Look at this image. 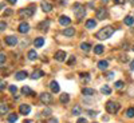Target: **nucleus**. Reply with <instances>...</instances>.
Listing matches in <instances>:
<instances>
[{
  "label": "nucleus",
  "mask_w": 134,
  "mask_h": 123,
  "mask_svg": "<svg viewBox=\"0 0 134 123\" xmlns=\"http://www.w3.org/2000/svg\"><path fill=\"white\" fill-rule=\"evenodd\" d=\"M129 94H130L131 96H134V86H130V88H129Z\"/></svg>",
  "instance_id": "obj_43"
},
{
  "label": "nucleus",
  "mask_w": 134,
  "mask_h": 123,
  "mask_svg": "<svg viewBox=\"0 0 134 123\" xmlns=\"http://www.w3.org/2000/svg\"><path fill=\"white\" fill-rule=\"evenodd\" d=\"M3 15H4V16H9V15H12V11H11V9H7Z\"/></svg>",
  "instance_id": "obj_45"
},
{
  "label": "nucleus",
  "mask_w": 134,
  "mask_h": 123,
  "mask_svg": "<svg viewBox=\"0 0 134 123\" xmlns=\"http://www.w3.org/2000/svg\"><path fill=\"white\" fill-rule=\"evenodd\" d=\"M39 100H40L43 104H48L51 100H52V96H51V94H48V92H42L40 96H39Z\"/></svg>",
  "instance_id": "obj_7"
},
{
  "label": "nucleus",
  "mask_w": 134,
  "mask_h": 123,
  "mask_svg": "<svg viewBox=\"0 0 134 123\" xmlns=\"http://www.w3.org/2000/svg\"><path fill=\"white\" fill-rule=\"evenodd\" d=\"M125 24H126V26H133V24H134V17L130 16V15L126 16V17H125Z\"/></svg>",
  "instance_id": "obj_30"
},
{
  "label": "nucleus",
  "mask_w": 134,
  "mask_h": 123,
  "mask_svg": "<svg viewBox=\"0 0 134 123\" xmlns=\"http://www.w3.org/2000/svg\"><path fill=\"white\" fill-rule=\"evenodd\" d=\"M79 78H81V80H83V83H88V80L91 79V76L88 75L87 72H82V74L79 75Z\"/></svg>",
  "instance_id": "obj_22"
},
{
  "label": "nucleus",
  "mask_w": 134,
  "mask_h": 123,
  "mask_svg": "<svg viewBox=\"0 0 134 123\" xmlns=\"http://www.w3.org/2000/svg\"><path fill=\"white\" fill-rule=\"evenodd\" d=\"M109 67V62L107 60H99L98 62V68L99 70H106Z\"/></svg>",
  "instance_id": "obj_21"
},
{
  "label": "nucleus",
  "mask_w": 134,
  "mask_h": 123,
  "mask_svg": "<svg viewBox=\"0 0 134 123\" xmlns=\"http://www.w3.org/2000/svg\"><path fill=\"white\" fill-rule=\"evenodd\" d=\"M100 92L105 94V95H110V94H111V90H110L109 86H102V88H100Z\"/></svg>",
  "instance_id": "obj_31"
},
{
  "label": "nucleus",
  "mask_w": 134,
  "mask_h": 123,
  "mask_svg": "<svg viewBox=\"0 0 134 123\" xmlns=\"http://www.w3.org/2000/svg\"><path fill=\"white\" fill-rule=\"evenodd\" d=\"M76 123H87V120L85 118H79V119L76 120Z\"/></svg>",
  "instance_id": "obj_46"
},
{
  "label": "nucleus",
  "mask_w": 134,
  "mask_h": 123,
  "mask_svg": "<svg viewBox=\"0 0 134 123\" xmlns=\"http://www.w3.org/2000/svg\"><path fill=\"white\" fill-rule=\"evenodd\" d=\"M43 75H44V72H43L42 70H38V71H34V72L30 75V78H31V79H40Z\"/></svg>",
  "instance_id": "obj_16"
},
{
  "label": "nucleus",
  "mask_w": 134,
  "mask_h": 123,
  "mask_svg": "<svg viewBox=\"0 0 134 123\" xmlns=\"http://www.w3.org/2000/svg\"><path fill=\"white\" fill-rule=\"evenodd\" d=\"M130 3H131V5H134V0H130Z\"/></svg>",
  "instance_id": "obj_53"
},
{
  "label": "nucleus",
  "mask_w": 134,
  "mask_h": 123,
  "mask_svg": "<svg viewBox=\"0 0 134 123\" xmlns=\"http://www.w3.org/2000/svg\"><path fill=\"white\" fill-rule=\"evenodd\" d=\"M72 9L75 11V16H76V19L81 21V20L85 17V15H86V8H85V7H82L79 3H75Z\"/></svg>",
  "instance_id": "obj_2"
},
{
  "label": "nucleus",
  "mask_w": 134,
  "mask_h": 123,
  "mask_svg": "<svg viewBox=\"0 0 134 123\" xmlns=\"http://www.w3.org/2000/svg\"><path fill=\"white\" fill-rule=\"evenodd\" d=\"M81 50L82 51H85V52H88V51H90L91 50V44L90 43H81Z\"/></svg>",
  "instance_id": "obj_24"
},
{
  "label": "nucleus",
  "mask_w": 134,
  "mask_h": 123,
  "mask_svg": "<svg viewBox=\"0 0 134 123\" xmlns=\"http://www.w3.org/2000/svg\"><path fill=\"white\" fill-rule=\"evenodd\" d=\"M67 64H69V66H74V64H75V58H74V56H70V59H69V62H67Z\"/></svg>",
  "instance_id": "obj_38"
},
{
  "label": "nucleus",
  "mask_w": 134,
  "mask_h": 123,
  "mask_svg": "<svg viewBox=\"0 0 134 123\" xmlns=\"http://www.w3.org/2000/svg\"><path fill=\"white\" fill-rule=\"evenodd\" d=\"M47 123H58V119H55V118H50L47 120Z\"/></svg>",
  "instance_id": "obj_44"
},
{
  "label": "nucleus",
  "mask_w": 134,
  "mask_h": 123,
  "mask_svg": "<svg viewBox=\"0 0 134 123\" xmlns=\"http://www.w3.org/2000/svg\"><path fill=\"white\" fill-rule=\"evenodd\" d=\"M119 60H121L122 63H126V60H129V56H127L126 54H122L121 56H119Z\"/></svg>",
  "instance_id": "obj_35"
},
{
  "label": "nucleus",
  "mask_w": 134,
  "mask_h": 123,
  "mask_svg": "<svg viewBox=\"0 0 134 123\" xmlns=\"http://www.w3.org/2000/svg\"><path fill=\"white\" fill-rule=\"evenodd\" d=\"M95 16H97V19H99V20H105V19H107V16H109V14H107V9L106 8H98L97 9V12H95Z\"/></svg>",
  "instance_id": "obj_5"
},
{
  "label": "nucleus",
  "mask_w": 134,
  "mask_h": 123,
  "mask_svg": "<svg viewBox=\"0 0 134 123\" xmlns=\"http://www.w3.org/2000/svg\"><path fill=\"white\" fill-rule=\"evenodd\" d=\"M114 86H115V88H118V90H119V88H122V87L125 86V83L122 82V80H117V82L114 83Z\"/></svg>",
  "instance_id": "obj_34"
},
{
  "label": "nucleus",
  "mask_w": 134,
  "mask_h": 123,
  "mask_svg": "<svg viewBox=\"0 0 134 123\" xmlns=\"http://www.w3.org/2000/svg\"><path fill=\"white\" fill-rule=\"evenodd\" d=\"M34 14H35V7L31 5L28 8H23V9H20L19 11V15L21 19H26V17H31Z\"/></svg>",
  "instance_id": "obj_4"
},
{
  "label": "nucleus",
  "mask_w": 134,
  "mask_h": 123,
  "mask_svg": "<svg viewBox=\"0 0 134 123\" xmlns=\"http://www.w3.org/2000/svg\"><path fill=\"white\" fill-rule=\"evenodd\" d=\"M71 114L74 115V116H78V115H81L82 114V108H81V106H78V104H75L72 108H71Z\"/></svg>",
  "instance_id": "obj_17"
},
{
  "label": "nucleus",
  "mask_w": 134,
  "mask_h": 123,
  "mask_svg": "<svg viewBox=\"0 0 134 123\" xmlns=\"http://www.w3.org/2000/svg\"><path fill=\"white\" fill-rule=\"evenodd\" d=\"M50 88H51L52 92L58 94V92H59V83H58L57 80H52V82L50 83Z\"/></svg>",
  "instance_id": "obj_15"
},
{
  "label": "nucleus",
  "mask_w": 134,
  "mask_h": 123,
  "mask_svg": "<svg viewBox=\"0 0 134 123\" xmlns=\"http://www.w3.org/2000/svg\"><path fill=\"white\" fill-rule=\"evenodd\" d=\"M7 2H8L9 4H16V2H18V0H7Z\"/></svg>",
  "instance_id": "obj_50"
},
{
  "label": "nucleus",
  "mask_w": 134,
  "mask_h": 123,
  "mask_svg": "<svg viewBox=\"0 0 134 123\" xmlns=\"http://www.w3.org/2000/svg\"><path fill=\"white\" fill-rule=\"evenodd\" d=\"M106 78H107V79H113V78H114V72L113 71H109L106 74Z\"/></svg>",
  "instance_id": "obj_39"
},
{
  "label": "nucleus",
  "mask_w": 134,
  "mask_h": 123,
  "mask_svg": "<svg viewBox=\"0 0 134 123\" xmlns=\"http://www.w3.org/2000/svg\"><path fill=\"white\" fill-rule=\"evenodd\" d=\"M0 113H2V115H5L8 113V106L4 102H2V104H0Z\"/></svg>",
  "instance_id": "obj_29"
},
{
  "label": "nucleus",
  "mask_w": 134,
  "mask_h": 123,
  "mask_svg": "<svg viewBox=\"0 0 134 123\" xmlns=\"http://www.w3.org/2000/svg\"><path fill=\"white\" fill-rule=\"evenodd\" d=\"M82 94H83L85 96H93V95H94V90H93V88H83Z\"/></svg>",
  "instance_id": "obj_27"
},
{
  "label": "nucleus",
  "mask_w": 134,
  "mask_h": 123,
  "mask_svg": "<svg viewBox=\"0 0 134 123\" xmlns=\"http://www.w3.org/2000/svg\"><path fill=\"white\" fill-rule=\"evenodd\" d=\"M95 26H97V20H94V19H88L86 21V28L87 30H93V28H95Z\"/></svg>",
  "instance_id": "obj_19"
},
{
  "label": "nucleus",
  "mask_w": 134,
  "mask_h": 123,
  "mask_svg": "<svg viewBox=\"0 0 134 123\" xmlns=\"http://www.w3.org/2000/svg\"><path fill=\"white\" fill-rule=\"evenodd\" d=\"M70 23H71V19L69 16H66V15L59 16V24L60 26H69Z\"/></svg>",
  "instance_id": "obj_14"
},
{
  "label": "nucleus",
  "mask_w": 134,
  "mask_h": 123,
  "mask_svg": "<svg viewBox=\"0 0 134 123\" xmlns=\"http://www.w3.org/2000/svg\"><path fill=\"white\" fill-rule=\"evenodd\" d=\"M24 123H31V120H30V119H26V120H24Z\"/></svg>",
  "instance_id": "obj_52"
},
{
  "label": "nucleus",
  "mask_w": 134,
  "mask_h": 123,
  "mask_svg": "<svg viewBox=\"0 0 134 123\" xmlns=\"http://www.w3.org/2000/svg\"><path fill=\"white\" fill-rule=\"evenodd\" d=\"M126 116H127V118H134V107L127 108V111H126Z\"/></svg>",
  "instance_id": "obj_33"
},
{
  "label": "nucleus",
  "mask_w": 134,
  "mask_h": 123,
  "mask_svg": "<svg viewBox=\"0 0 134 123\" xmlns=\"http://www.w3.org/2000/svg\"><path fill=\"white\" fill-rule=\"evenodd\" d=\"M100 3H103V4H106V3H109V0H100Z\"/></svg>",
  "instance_id": "obj_51"
},
{
  "label": "nucleus",
  "mask_w": 134,
  "mask_h": 123,
  "mask_svg": "<svg viewBox=\"0 0 134 123\" xmlns=\"http://www.w3.org/2000/svg\"><path fill=\"white\" fill-rule=\"evenodd\" d=\"M7 120H8L9 123H14V122L18 120V115H16V114H9L8 118H7Z\"/></svg>",
  "instance_id": "obj_32"
},
{
  "label": "nucleus",
  "mask_w": 134,
  "mask_h": 123,
  "mask_svg": "<svg viewBox=\"0 0 134 123\" xmlns=\"http://www.w3.org/2000/svg\"><path fill=\"white\" fill-rule=\"evenodd\" d=\"M19 113L23 114V115H28V114L31 113L30 104H20V106H19Z\"/></svg>",
  "instance_id": "obj_9"
},
{
  "label": "nucleus",
  "mask_w": 134,
  "mask_h": 123,
  "mask_svg": "<svg viewBox=\"0 0 134 123\" xmlns=\"http://www.w3.org/2000/svg\"><path fill=\"white\" fill-rule=\"evenodd\" d=\"M26 78H27V72L26 71H19V72L15 74V79L16 80H23V79H26Z\"/></svg>",
  "instance_id": "obj_20"
},
{
  "label": "nucleus",
  "mask_w": 134,
  "mask_h": 123,
  "mask_svg": "<svg viewBox=\"0 0 134 123\" xmlns=\"http://www.w3.org/2000/svg\"><path fill=\"white\" fill-rule=\"evenodd\" d=\"M21 94H24V95H34L32 90H31L30 87H27V86H24V87H21Z\"/></svg>",
  "instance_id": "obj_28"
},
{
  "label": "nucleus",
  "mask_w": 134,
  "mask_h": 123,
  "mask_svg": "<svg viewBox=\"0 0 134 123\" xmlns=\"http://www.w3.org/2000/svg\"><path fill=\"white\" fill-rule=\"evenodd\" d=\"M38 123H43V122H38Z\"/></svg>",
  "instance_id": "obj_54"
},
{
  "label": "nucleus",
  "mask_w": 134,
  "mask_h": 123,
  "mask_svg": "<svg viewBox=\"0 0 134 123\" xmlns=\"http://www.w3.org/2000/svg\"><path fill=\"white\" fill-rule=\"evenodd\" d=\"M62 33L64 36H74L75 35V28L74 27H67V28H64V30H62Z\"/></svg>",
  "instance_id": "obj_12"
},
{
  "label": "nucleus",
  "mask_w": 134,
  "mask_h": 123,
  "mask_svg": "<svg viewBox=\"0 0 134 123\" xmlns=\"http://www.w3.org/2000/svg\"><path fill=\"white\" fill-rule=\"evenodd\" d=\"M18 31H19L20 33H27V32L30 31V24L26 23V21H23V23H20V24H19Z\"/></svg>",
  "instance_id": "obj_10"
},
{
  "label": "nucleus",
  "mask_w": 134,
  "mask_h": 123,
  "mask_svg": "<svg viewBox=\"0 0 134 123\" xmlns=\"http://www.w3.org/2000/svg\"><path fill=\"white\" fill-rule=\"evenodd\" d=\"M0 28H2V30H0V31H4V30L7 28V24L4 23V21H2V23H0Z\"/></svg>",
  "instance_id": "obj_42"
},
{
  "label": "nucleus",
  "mask_w": 134,
  "mask_h": 123,
  "mask_svg": "<svg viewBox=\"0 0 134 123\" xmlns=\"http://www.w3.org/2000/svg\"><path fill=\"white\" fill-rule=\"evenodd\" d=\"M4 42H5V44H8V46H16V44L19 43V39L16 38V36H14V35H8V36H5L4 38Z\"/></svg>",
  "instance_id": "obj_6"
},
{
  "label": "nucleus",
  "mask_w": 134,
  "mask_h": 123,
  "mask_svg": "<svg viewBox=\"0 0 134 123\" xmlns=\"http://www.w3.org/2000/svg\"><path fill=\"white\" fill-rule=\"evenodd\" d=\"M9 91L12 92V94H15V92L18 91V87H16V86H9Z\"/></svg>",
  "instance_id": "obj_40"
},
{
  "label": "nucleus",
  "mask_w": 134,
  "mask_h": 123,
  "mask_svg": "<svg viewBox=\"0 0 134 123\" xmlns=\"http://www.w3.org/2000/svg\"><path fill=\"white\" fill-rule=\"evenodd\" d=\"M0 88H2V91H4V88H5V83L2 82V84H0Z\"/></svg>",
  "instance_id": "obj_47"
},
{
  "label": "nucleus",
  "mask_w": 134,
  "mask_h": 123,
  "mask_svg": "<svg viewBox=\"0 0 134 123\" xmlns=\"http://www.w3.org/2000/svg\"><path fill=\"white\" fill-rule=\"evenodd\" d=\"M88 114H90V116H95V115H97L95 111H88Z\"/></svg>",
  "instance_id": "obj_49"
},
{
  "label": "nucleus",
  "mask_w": 134,
  "mask_h": 123,
  "mask_svg": "<svg viewBox=\"0 0 134 123\" xmlns=\"http://www.w3.org/2000/svg\"><path fill=\"white\" fill-rule=\"evenodd\" d=\"M50 114H51V110H50V108H44V110H43V113H42L43 116H48Z\"/></svg>",
  "instance_id": "obj_36"
},
{
  "label": "nucleus",
  "mask_w": 134,
  "mask_h": 123,
  "mask_svg": "<svg viewBox=\"0 0 134 123\" xmlns=\"http://www.w3.org/2000/svg\"><path fill=\"white\" fill-rule=\"evenodd\" d=\"M40 8L44 11V12H50V11L52 9V4L48 3L47 0H43V2L40 3Z\"/></svg>",
  "instance_id": "obj_11"
},
{
  "label": "nucleus",
  "mask_w": 134,
  "mask_h": 123,
  "mask_svg": "<svg viewBox=\"0 0 134 123\" xmlns=\"http://www.w3.org/2000/svg\"><path fill=\"white\" fill-rule=\"evenodd\" d=\"M130 70H133V71H134V60H131V62H130Z\"/></svg>",
  "instance_id": "obj_48"
},
{
  "label": "nucleus",
  "mask_w": 134,
  "mask_h": 123,
  "mask_svg": "<svg viewBox=\"0 0 134 123\" xmlns=\"http://www.w3.org/2000/svg\"><path fill=\"white\" fill-rule=\"evenodd\" d=\"M54 59L57 60V62H64V59H66V52H64V51H58L57 54L54 55Z\"/></svg>",
  "instance_id": "obj_13"
},
{
  "label": "nucleus",
  "mask_w": 134,
  "mask_h": 123,
  "mask_svg": "<svg viewBox=\"0 0 134 123\" xmlns=\"http://www.w3.org/2000/svg\"><path fill=\"white\" fill-rule=\"evenodd\" d=\"M114 32H115L114 27L107 26V27L102 28L100 31H98V32L95 33V38L99 39V40H106V39H109L110 36H113V33H114Z\"/></svg>",
  "instance_id": "obj_1"
},
{
  "label": "nucleus",
  "mask_w": 134,
  "mask_h": 123,
  "mask_svg": "<svg viewBox=\"0 0 134 123\" xmlns=\"http://www.w3.org/2000/svg\"><path fill=\"white\" fill-rule=\"evenodd\" d=\"M27 56H28V59H30V60H35V59L38 58V52H36V51H34V50H30Z\"/></svg>",
  "instance_id": "obj_25"
},
{
  "label": "nucleus",
  "mask_w": 134,
  "mask_h": 123,
  "mask_svg": "<svg viewBox=\"0 0 134 123\" xmlns=\"http://www.w3.org/2000/svg\"><path fill=\"white\" fill-rule=\"evenodd\" d=\"M119 103L117 102H113V100H109V102L106 103V111L109 114H115L118 113V110H119Z\"/></svg>",
  "instance_id": "obj_3"
},
{
  "label": "nucleus",
  "mask_w": 134,
  "mask_h": 123,
  "mask_svg": "<svg viewBox=\"0 0 134 123\" xmlns=\"http://www.w3.org/2000/svg\"><path fill=\"white\" fill-rule=\"evenodd\" d=\"M48 27H50V20H43L38 24V30H40L42 32H47L48 31Z\"/></svg>",
  "instance_id": "obj_8"
},
{
  "label": "nucleus",
  "mask_w": 134,
  "mask_h": 123,
  "mask_svg": "<svg viewBox=\"0 0 134 123\" xmlns=\"http://www.w3.org/2000/svg\"><path fill=\"white\" fill-rule=\"evenodd\" d=\"M133 51H134V46H133Z\"/></svg>",
  "instance_id": "obj_55"
},
{
  "label": "nucleus",
  "mask_w": 134,
  "mask_h": 123,
  "mask_svg": "<svg viewBox=\"0 0 134 123\" xmlns=\"http://www.w3.org/2000/svg\"><path fill=\"white\" fill-rule=\"evenodd\" d=\"M126 0H114V4H125Z\"/></svg>",
  "instance_id": "obj_41"
},
{
  "label": "nucleus",
  "mask_w": 134,
  "mask_h": 123,
  "mask_svg": "<svg viewBox=\"0 0 134 123\" xmlns=\"http://www.w3.org/2000/svg\"><path fill=\"white\" fill-rule=\"evenodd\" d=\"M34 44H35V47H43L44 46V39L43 38H36L35 39V42H34Z\"/></svg>",
  "instance_id": "obj_26"
},
{
  "label": "nucleus",
  "mask_w": 134,
  "mask_h": 123,
  "mask_svg": "<svg viewBox=\"0 0 134 123\" xmlns=\"http://www.w3.org/2000/svg\"><path fill=\"white\" fill-rule=\"evenodd\" d=\"M4 63H5V56H4V54L2 52V54H0V64L4 66Z\"/></svg>",
  "instance_id": "obj_37"
},
{
  "label": "nucleus",
  "mask_w": 134,
  "mask_h": 123,
  "mask_svg": "<svg viewBox=\"0 0 134 123\" xmlns=\"http://www.w3.org/2000/svg\"><path fill=\"white\" fill-rule=\"evenodd\" d=\"M59 100H60V103H63V104L64 103H69L70 102V94H66V92L64 94H60L59 95Z\"/></svg>",
  "instance_id": "obj_18"
},
{
  "label": "nucleus",
  "mask_w": 134,
  "mask_h": 123,
  "mask_svg": "<svg viewBox=\"0 0 134 123\" xmlns=\"http://www.w3.org/2000/svg\"><path fill=\"white\" fill-rule=\"evenodd\" d=\"M103 51H105V47L102 46V44H98V46L94 47V54H95V55H100Z\"/></svg>",
  "instance_id": "obj_23"
}]
</instances>
